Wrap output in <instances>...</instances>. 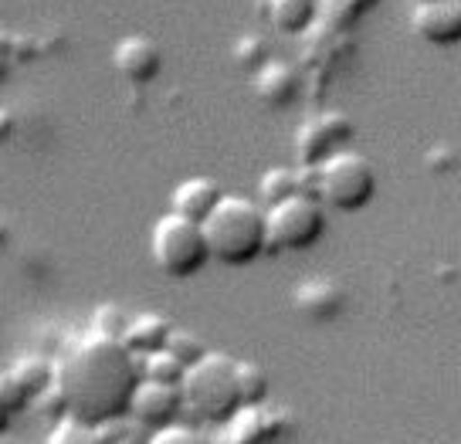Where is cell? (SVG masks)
Returning a JSON list of instances; mask_svg holds the SVG:
<instances>
[{
	"label": "cell",
	"mask_w": 461,
	"mask_h": 444,
	"mask_svg": "<svg viewBox=\"0 0 461 444\" xmlns=\"http://www.w3.org/2000/svg\"><path fill=\"white\" fill-rule=\"evenodd\" d=\"M295 309L305 319L316 322H330L336 315H343L346 309V288L336 278H305L303 285L295 288Z\"/></svg>",
	"instance_id": "cell-14"
},
{
	"label": "cell",
	"mask_w": 461,
	"mask_h": 444,
	"mask_svg": "<svg viewBox=\"0 0 461 444\" xmlns=\"http://www.w3.org/2000/svg\"><path fill=\"white\" fill-rule=\"evenodd\" d=\"M55 370L58 363L48 357L14 359L11 370L0 373V401H4V407L11 414H17L28 403H38L48 390H55Z\"/></svg>",
	"instance_id": "cell-8"
},
{
	"label": "cell",
	"mask_w": 461,
	"mask_h": 444,
	"mask_svg": "<svg viewBox=\"0 0 461 444\" xmlns=\"http://www.w3.org/2000/svg\"><path fill=\"white\" fill-rule=\"evenodd\" d=\"M132 315H126L119 305H99L95 309V319H92V326H95V336H105V340H122L126 330H130Z\"/></svg>",
	"instance_id": "cell-25"
},
{
	"label": "cell",
	"mask_w": 461,
	"mask_h": 444,
	"mask_svg": "<svg viewBox=\"0 0 461 444\" xmlns=\"http://www.w3.org/2000/svg\"><path fill=\"white\" fill-rule=\"evenodd\" d=\"M285 434V414L265 407H245L241 414L228 424L230 444H278Z\"/></svg>",
	"instance_id": "cell-12"
},
{
	"label": "cell",
	"mask_w": 461,
	"mask_h": 444,
	"mask_svg": "<svg viewBox=\"0 0 461 444\" xmlns=\"http://www.w3.org/2000/svg\"><path fill=\"white\" fill-rule=\"evenodd\" d=\"M376 167L357 150H343L316 170V197L326 211L336 214H360L376 197Z\"/></svg>",
	"instance_id": "cell-5"
},
{
	"label": "cell",
	"mask_w": 461,
	"mask_h": 444,
	"mask_svg": "<svg viewBox=\"0 0 461 444\" xmlns=\"http://www.w3.org/2000/svg\"><path fill=\"white\" fill-rule=\"evenodd\" d=\"M261 7L275 31H282V34H305L319 17L316 0H265Z\"/></svg>",
	"instance_id": "cell-18"
},
{
	"label": "cell",
	"mask_w": 461,
	"mask_h": 444,
	"mask_svg": "<svg viewBox=\"0 0 461 444\" xmlns=\"http://www.w3.org/2000/svg\"><path fill=\"white\" fill-rule=\"evenodd\" d=\"M258 194L265 207H275L282 201H292L299 194H316V170H295V167H272L261 177Z\"/></svg>",
	"instance_id": "cell-17"
},
{
	"label": "cell",
	"mask_w": 461,
	"mask_h": 444,
	"mask_svg": "<svg viewBox=\"0 0 461 444\" xmlns=\"http://www.w3.org/2000/svg\"><path fill=\"white\" fill-rule=\"evenodd\" d=\"M173 330H176V326H173L170 319H163L159 313H140V315H132L122 343L130 346V353L146 359V357H153V353H163V349L170 346Z\"/></svg>",
	"instance_id": "cell-16"
},
{
	"label": "cell",
	"mask_w": 461,
	"mask_h": 444,
	"mask_svg": "<svg viewBox=\"0 0 461 444\" xmlns=\"http://www.w3.org/2000/svg\"><path fill=\"white\" fill-rule=\"evenodd\" d=\"M330 211L316 194H299L292 201L268 207V255L309 251L326 238Z\"/></svg>",
	"instance_id": "cell-6"
},
{
	"label": "cell",
	"mask_w": 461,
	"mask_h": 444,
	"mask_svg": "<svg viewBox=\"0 0 461 444\" xmlns=\"http://www.w3.org/2000/svg\"><path fill=\"white\" fill-rule=\"evenodd\" d=\"M149 255H153V265L159 268V275H167L170 282H187V278L207 268V261H214L211 248H207L203 224L173 214V211L153 224Z\"/></svg>",
	"instance_id": "cell-4"
},
{
	"label": "cell",
	"mask_w": 461,
	"mask_h": 444,
	"mask_svg": "<svg viewBox=\"0 0 461 444\" xmlns=\"http://www.w3.org/2000/svg\"><path fill=\"white\" fill-rule=\"evenodd\" d=\"M146 444H214L201 428H190V424H173V428H163V430H153L149 434V441Z\"/></svg>",
	"instance_id": "cell-26"
},
{
	"label": "cell",
	"mask_w": 461,
	"mask_h": 444,
	"mask_svg": "<svg viewBox=\"0 0 461 444\" xmlns=\"http://www.w3.org/2000/svg\"><path fill=\"white\" fill-rule=\"evenodd\" d=\"M11 65H14V61H11V58H0V82H4V78H7V75H11Z\"/></svg>",
	"instance_id": "cell-30"
},
{
	"label": "cell",
	"mask_w": 461,
	"mask_h": 444,
	"mask_svg": "<svg viewBox=\"0 0 461 444\" xmlns=\"http://www.w3.org/2000/svg\"><path fill=\"white\" fill-rule=\"evenodd\" d=\"M14 136V113L11 109H0V146Z\"/></svg>",
	"instance_id": "cell-27"
},
{
	"label": "cell",
	"mask_w": 461,
	"mask_h": 444,
	"mask_svg": "<svg viewBox=\"0 0 461 444\" xmlns=\"http://www.w3.org/2000/svg\"><path fill=\"white\" fill-rule=\"evenodd\" d=\"M357 126L346 113H316L309 115L299 132H295V157L303 170H319L326 159H332L336 153H343L346 146L353 143Z\"/></svg>",
	"instance_id": "cell-7"
},
{
	"label": "cell",
	"mask_w": 461,
	"mask_h": 444,
	"mask_svg": "<svg viewBox=\"0 0 461 444\" xmlns=\"http://www.w3.org/2000/svg\"><path fill=\"white\" fill-rule=\"evenodd\" d=\"M184 401H187V414H194L203 424H217L228 428L234 417L245 411V394H241V380H238V359L228 353L211 349L201 363L187 367L184 376Z\"/></svg>",
	"instance_id": "cell-3"
},
{
	"label": "cell",
	"mask_w": 461,
	"mask_h": 444,
	"mask_svg": "<svg viewBox=\"0 0 461 444\" xmlns=\"http://www.w3.org/2000/svg\"><path fill=\"white\" fill-rule=\"evenodd\" d=\"M0 241H7V228H4V221H0Z\"/></svg>",
	"instance_id": "cell-31"
},
{
	"label": "cell",
	"mask_w": 461,
	"mask_h": 444,
	"mask_svg": "<svg viewBox=\"0 0 461 444\" xmlns=\"http://www.w3.org/2000/svg\"><path fill=\"white\" fill-rule=\"evenodd\" d=\"M234 61L245 68V72H255L258 75L272 58H268V44L261 41V34H245L238 48H234Z\"/></svg>",
	"instance_id": "cell-24"
},
{
	"label": "cell",
	"mask_w": 461,
	"mask_h": 444,
	"mask_svg": "<svg viewBox=\"0 0 461 444\" xmlns=\"http://www.w3.org/2000/svg\"><path fill=\"white\" fill-rule=\"evenodd\" d=\"M414 4H438V0H414Z\"/></svg>",
	"instance_id": "cell-33"
},
{
	"label": "cell",
	"mask_w": 461,
	"mask_h": 444,
	"mask_svg": "<svg viewBox=\"0 0 461 444\" xmlns=\"http://www.w3.org/2000/svg\"><path fill=\"white\" fill-rule=\"evenodd\" d=\"M211 258L228 268L255 265L268 255V207L245 194H224L217 211L203 221Z\"/></svg>",
	"instance_id": "cell-2"
},
{
	"label": "cell",
	"mask_w": 461,
	"mask_h": 444,
	"mask_svg": "<svg viewBox=\"0 0 461 444\" xmlns=\"http://www.w3.org/2000/svg\"><path fill=\"white\" fill-rule=\"evenodd\" d=\"M238 380H241V394H245V407H265L272 397V376L261 363L251 359H238Z\"/></svg>",
	"instance_id": "cell-19"
},
{
	"label": "cell",
	"mask_w": 461,
	"mask_h": 444,
	"mask_svg": "<svg viewBox=\"0 0 461 444\" xmlns=\"http://www.w3.org/2000/svg\"><path fill=\"white\" fill-rule=\"evenodd\" d=\"M0 58L14 61V34H7V31H0Z\"/></svg>",
	"instance_id": "cell-28"
},
{
	"label": "cell",
	"mask_w": 461,
	"mask_h": 444,
	"mask_svg": "<svg viewBox=\"0 0 461 444\" xmlns=\"http://www.w3.org/2000/svg\"><path fill=\"white\" fill-rule=\"evenodd\" d=\"M167 349H170L173 357L180 359L184 367H194V363H201V359L211 353V349L203 346L201 336H197V332H190V330H173L170 346H167Z\"/></svg>",
	"instance_id": "cell-23"
},
{
	"label": "cell",
	"mask_w": 461,
	"mask_h": 444,
	"mask_svg": "<svg viewBox=\"0 0 461 444\" xmlns=\"http://www.w3.org/2000/svg\"><path fill=\"white\" fill-rule=\"evenodd\" d=\"M376 4L380 0H319V14L326 17L332 28H353Z\"/></svg>",
	"instance_id": "cell-21"
},
{
	"label": "cell",
	"mask_w": 461,
	"mask_h": 444,
	"mask_svg": "<svg viewBox=\"0 0 461 444\" xmlns=\"http://www.w3.org/2000/svg\"><path fill=\"white\" fill-rule=\"evenodd\" d=\"M187 414V401H184V387L176 384H157V380H143V387L132 401V421L146 428L149 434L163 428L180 424V417Z\"/></svg>",
	"instance_id": "cell-9"
},
{
	"label": "cell",
	"mask_w": 461,
	"mask_h": 444,
	"mask_svg": "<svg viewBox=\"0 0 461 444\" xmlns=\"http://www.w3.org/2000/svg\"><path fill=\"white\" fill-rule=\"evenodd\" d=\"M48 444H113V438H109V428H95V424L61 417L55 430L48 434Z\"/></svg>",
	"instance_id": "cell-20"
},
{
	"label": "cell",
	"mask_w": 461,
	"mask_h": 444,
	"mask_svg": "<svg viewBox=\"0 0 461 444\" xmlns=\"http://www.w3.org/2000/svg\"><path fill=\"white\" fill-rule=\"evenodd\" d=\"M113 68L130 86H149L159 72H163V51L153 38L146 34H130L115 44L113 51Z\"/></svg>",
	"instance_id": "cell-11"
},
{
	"label": "cell",
	"mask_w": 461,
	"mask_h": 444,
	"mask_svg": "<svg viewBox=\"0 0 461 444\" xmlns=\"http://www.w3.org/2000/svg\"><path fill=\"white\" fill-rule=\"evenodd\" d=\"M143 376L157 380V384H176L180 387L184 376H187V367L173 357L170 349H163V353H153V357L143 359Z\"/></svg>",
	"instance_id": "cell-22"
},
{
	"label": "cell",
	"mask_w": 461,
	"mask_h": 444,
	"mask_svg": "<svg viewBox=\"0 0 461 444\" xmlns=\"http://www.w3.org/2000/svg\"><path fill=\"white\" fill-rule=\"evenodd\" d=\"M303 92V75L292 61L272 58L258 75H255V95H258L268 109H285L299 99Z\"/></svg>",
	"instance_id": "cell-13"
},
{
	"label": "cell",
	"mask_w": 461,
	"mask_h": 444,
	"mask_svg": "<svg viewBox=\"0 0 461 444\" xmlns=\"http://www.w3.org/2000/svg\"><path fill=\"white\" fill-rule=\"evenodd\" d=\"M11 411H7V407H4V401H0V434H4V430H7V424H11Z\"/></svg>",
	"instance_id": "cell-29"
},
{
	"label": "cell",
	"mask_w": 461,
	"mask_h": 444,
	"mask_svg": "<svg viewBox=\"0 0 461 444\" xmlns=\"http://www.w3.org/2000/svg\"><path fill=\"white\" fill-rule=\"evenodd\" d=\"M221 201H224V190H221L217 180H211V177H190V180H184V184L173 190L170 211L180 217H187V221L203 224V221L217 211Z\"/></svg>",
	"instance_id": "cell-15"
},
{
	"label": "cell",
	"mask_w": 461,
	"mask_h": 444,
	"mask_svg": "<svg viewBox=\"0 0 461 444\" xmlns=\"http://www.w3.org/2000/svg\"><path fill=\"white\" fill-rule=\"evenodd\" d=\"M0 444H17V441H11V438H4V434H0Z\"/></svg>",
	"instance_id": "cell-32"
},
{
	"label": "cell",
	"mask_w": 461,
	"mask_h": 444,
	"mask_svg": "<svg viewBox=\"0 0 461 444\" xmlns=\"http://www.w3.org/2000/svg\"><path fill=\"white\" fill-rule=\"evenodd\" d=\"M411 24L424 44L455 48L461 44V0H438V4H414Z\"/></svg>",
	"instance_id": "cell-10"
},
{
	"label": "cell",
	"mask_w": 461,
	"mask_h": 444,
	"mask_svg": "<svg viewBox=\"0 0 461 444\" xmlns=\"http://www.w3.org/2000/svg\"><path fill=\"white\" fill-rule=\"evenodd\" d=\"M143 359L130 353L122 340L86 336L58 359L55 390L65 417L113 428L132 414V401L143 387Z\"/></svg>",
	"instance_id": "cell-1"
}]
</instances>
